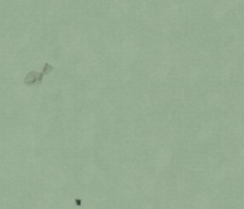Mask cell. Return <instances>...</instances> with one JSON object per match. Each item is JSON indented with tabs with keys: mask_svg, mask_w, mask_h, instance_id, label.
Instances as JSON below:
<instances>
[{
	"mask_svg": "<svg viewBox=\"0 0 244 209\" xmlns=\"http://www.w3.org/2000/svg\"><path fill=\"white\" fill-rule=\"evenodd\" d=\"M42 77H43V74H38V72H32L26 77L25 83H26L27 85H33L36 82L40 83L42 81Z\"/></svg>",
	"mask_w": 244,
	"mask_h": 209,
	"instance_id": "1",
	"label": "cell"
},
{
	"mask_svg": "<svg viewBox=\"0 0 244 209\" xmlns=\"http://www.w3.org/2000/svg\"><path fill=\"white\" fill-rule=\"evenodd\" d=\"M53 69V67L51 66V65H49L48 63L45 64V67H44V72L43 74H48L49 72H51V70Z\"/></svg>",
	"mask_w": 244,
	"mask_h": 209,
	"instance_id": "2",
	"label": "cell"
}]
</instances>
